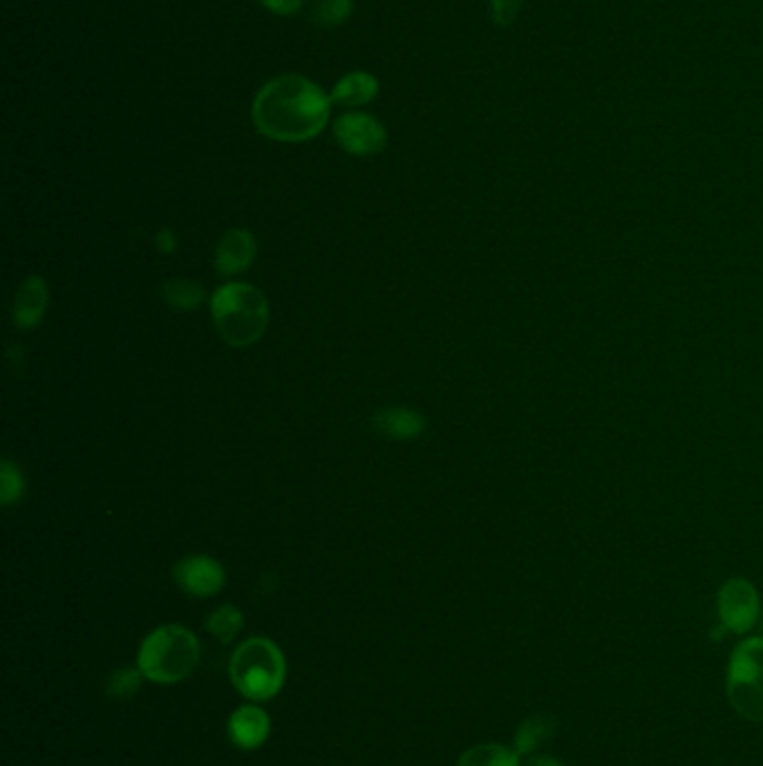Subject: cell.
<instances>
[{"instance_id":"3","label":"cell","mask_w":763,"mask_h":766,"mask_svg":"<svg viewBox=\"0 0 763 766\" xmlns=\"http://www.w3.org/2000/svg\"><path fill=\"white\" fill-rule=\"evenodd\" d=\"M211 317L229 345L247 348L260 341L269 325V301L249 282H229L211 297Z\"/></svg>"},{"instance_id":"19","label":"cell","mask_w":763,"mask_h":766,"mask_svg":"<svg viewBox=\"0 0 763 766\" xmlns=\"http://www.w3.org/2000/svg\"><path fill=\"white\" fill-rule=\"evenodd\" d=\"M25 491V480L21 470L12 464V462H3V468H0V500H3L6 507H10L12 503L21 500Z\"/></svg>"},{"instance_id":"5","label":"cell","mask_w":763,"mask_h":766,"mask_svg":"<svg viewBox=\"0 0 763 766\" xmlns=\"http://www.w3.org/2000/svg\"><path fill=\"white\" fill-rule=\"evenodd\" d=\"M728 700L750 722H763V639H745L730 656Z\"/></svg>"},{"instance_id":"13","label":"cell","mask_w":763,"mask_h":766,"mask_svg":"<svg viewBox=\"0 0 763 766\" xmlns=\"http://www.w3.org/2000/svg\"><path fill=\"white\" fill-rule=\"evenodd\" d=\"M372 424L384 437L399 439V442L417 439L426 431V420L417 411L401 408V406H388L384 411H378Z\"/></svg>"},{"instance_id":"15","label":"cell","mask_w":763,"mask_h":766,"mask_svg":"<svg viewBox=\"0 0 763 766\" xmlns=\"http://www.w3.org/2000/svg\"><path fill=\"white\" fill-rule=\"evenodd\" d=\"M457 766H520V755L502 744H480L463 751Z\"/></svg>"},{"instance_id":"18","label":"cell","mask_w":763,"mask_h":766,"mask_svg":"<svg viewBox=\"0 0 763 766\" xmlns=\"http://www.w3.org/2000/svg\"><path fill=\"white\" fill-rule=\"evenodd\" d=\"M354 12V0H316L312 6L310 19L318 28L343 25Z\"/></svg>"},{"instance_id":"8","label":"cell","mask_w":763,"mask_h":766,"mask_svg":"<svg viewBox=\"0 0 763 766\" xmlns=\"http://www.w3.org/2000/svg\"><path fill=\"white\" fill-rule=\"evenodd\" d=\"M721 625L734 634H745L759 619V594L745 579L728 581L719 592Z\"/></svg>"},{"instance_id":"22","label":"cell","mask_w":763,"mask_h":766,"mask_svg":"<svg viewBox=\"0 0 763 766\" xmlns=\"http://www.w3.org/2000/svg\"><path fill=\"white\" fill-rule=\"evenodd\" d=\"M260 3L275 17H294L303 10L305 0H260Z\"/></svg>"},{"instance_id":"17","label":"cell","mask_w":763,"mask_h":766,"mask_svg":"<svg viewBox=\"0 0 763 766\" xmlns=\"http://www.w3.org/2000/svg\"><path fill=\"white\" fill-rule=\"evenodd\" d=\"M244 628V617L236 605H220L207 619V630L222 643H231Z\"/></svg>"},{"instance_id":"4","label":"cell","mask_w":763,"mask_h":766,"mask_svg":"<svg viewBox=\"0 0 763 766\" xmlns=\"http://www.w3.org/2000/svg\"><path fill=\"white\" fill-rule=\"evenodd\" d=\"M231 684L251 702L273 700L288 680V661L282 650L264 636L240 643L229 663Z\"/></svg>"},{"instance_id":"11","label":"cell","mask_w":763,"mask_h":766,"mask_svg":"<svg viewBox=\"0 0 763 766\" xmlns=\"http://www.w3.org/2000/svg\"><path fill=\"white\" fill-rule=\"evenodd\" d=\"M48 308V284L39 276H30L21 282L12 303V321L21 330H30L41 323Z\"/></svg>"},{"instance_id":"7","label":"cell","mask_w":763,"mask_h":766,"mask_svg":"<svg viewBox=\"0 0 763 766\" xmlns=\"http://www.w3.org/2000/svg\"><path fill=\"white\" fill-rule=\"evenodd\" d=\"M173 581L177 583L179 590H184L190 597L209 599V597H216L224 588L227 573H224V567L216 558L196 553L175 562Z\"/></svg>"},{"instance_id":"12","label":"cell","mask_w":763,"mask_h":766,"mask_svg":"<svg viewBox=\"0 0 763 766\" xmlns=\"http://www.w3.org/2000/svg\"><path fill=\"white\" fill-rule=\"evenodd\" d=\"M330 97L332 104L343 108L367 106L378 97V79L369 72H349L334 83Z\"/></svg>"},{"instance_id":"1","label":"cell","mask_w":763,"mask_h":766,"mask_svg":"<svg viewBox=\"0 0 763 766\" xmlns=\"http://www.w3.org/2000/svg\"><path fill=\"white\" fill-rule=\"evenodd\" d=\"M330 111L332 97L318 83L303 74H280L258 90L251 120L273 142L301 144L323 133Z\"/></svg>"},{"instance_id":"2","label":"cell","mask_w":763,"mask_h":766,"mask_svg":"<svg viewBox=\"0 0 763 766\" xmlns=\"http://www.w3.org/2000/svg\"><path fill=\"white\" fill-rule=\"evenodd\" d=\"M200 661V641L184 625L170 623L153 630L139 645L137 667L142 675L161 686L190 677Z\"/></svg>"},{"instance_id":"23","label":"cell","mask_w":763,"mask_h":766,"mask_svg":"<svg viewBox=\"0 0 763 766\" xmlns=\"http://www.w3.org/2000/svg\"><path fill=\"white\" fill-rule=\"evenodd\" d=\"M529 766H564V764L551 755H533L529 759Z\"/></svg>"},{"instance_id":"10","label":"cell","mask_w":763,"mask_h":766,"mask_svg":"<svg viewBox=\"0 0 763 766\" xmlns=\"http://www.w3.org/2000/svg\"><path fill=\"white\" fill-rule=\"evenodd\" d=\"M227 728H229L231 742L238 748L253 751L266 742V737L271 733V720L262 708L249 704V706H240L238 711L231 713Z\"/></svg>"},{"instance_id":"21","label":"cell","mask_w":763,"mask_h":766,"mask_svg":"<svg viewBox=\"0 0 763 766\" xmlns=\"http://www.w3.org/2000/svg\"><path fill=\"white\" fill-rule=\"evenodd\" d=\"M524 0H491V10H493V19L498 25H511L520 10H522Z\"/></svg>"},{"instance_id":"16","label":"cell","mask_w":763,"mask_h":766,"mask_svg":"<svg viewBox=\"0 0 763 766\" xmlns=\"http://www.w3.org/2000/svg\"><path fill=\"white\" fill-rule=\"evenodd\" d=\"M161 292H164V299L170 308L175 310H181V312H190V310H196L202 301H205V290L194 282V280H186V278H170L164 287H161Z\"/></svg>"},{"instance_id":"14","label":"cell","mask_w":763,"mask_h":766,"mask_svg":"<svg viewBox=\"0 0 763 766\" xmlns=\"http://www.w3.org/2000/svg\"><path fill=\"white\" fill-rule=\"evenodd\" d=\"M557 728V720L548 713L533 715L522 722L515 735V751L518 755H533L540 746H544Z\"/></svg>"},{"instance_id":"6","label":"cell","mask_w":763,"mask_h":766,"mask_svg":"<svg viewBox=\"0 0 763 766\" xmlns=\"http://www.w3.org/2000/svg\"><path fill=\"white\" fill-rule=\"evenodd\" d=\"M338 146L354 157L378 155L388 144V131L367 113H345L334 122Z\"/></svg>"},{"instance_id":"9","label":"cell","mask_w":763,"mask_h":766,"mask_svg":"<svg viewBox=\"0 0 763 766\" xmlns=\"http://www.w3.org/2000/svg\"><path fill=\"white\" fill-rule=\"evenodd\" d=\"M255 260V238L244 229L227 231L216 247V269L222 276H236Z\"/></svg>"},{"instance_id":"20","label":"cell","mask_w":763,"mask_h":766,"mask_svg":"<svg viewBox=\"0 0 763 766\" xmlns=\"http://www.w3.org/2000/svg\"><path fill=\"white\" fill-rule=\"evenodd\" d=\"M142 680H146V677L142 675L139 667L137 670L135 667H119L108 682V693L115 700H130L139 691Z\"/></svg>"}]
</instances>
